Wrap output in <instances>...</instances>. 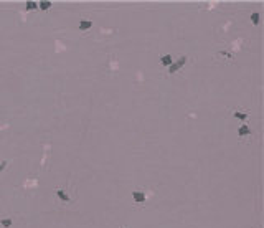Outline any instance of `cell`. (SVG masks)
Listing matches in <instances>:
<instances>
[{
    "label": "cell",
    "mask_w": 264,
    "mask_h": 228,
    "mask_svg": "<svg viewBox=\"0 0 264 228\" xmlns=\"http://www.w3.org/2000/svg\"><path fill=\"white\" fill-rule=\"evenodd\" d=\"M51 5H53V3L48 2V0H45V2H40V3H38V10H48Z\"/></svg>",
    "instance_id": "8"
},
{
    "label": "cell",
    "mask_w": 264,
    "mask_h": 228,
    "mask_svg": "<svg viewBox=\"0 0 264 228\" xmlns=\"http://www.w3.org/2000/svg\"><path fill=\"white\" fill-rule=\"evenodd\" d=\"M160 63H162L164 66H170L172 63H174V58H172V55H162L160 56Z\"/></svg>",
    "instance_id": "4"
},
{
    "label": "cell",
    "mask_w": 264,
    "mask_h": 228,
    "mask_svg": "<svg viewBox=\"0 0 264 228\" xmlns=\"http://www.w3.org/2000/svg\"><path fill=\"white\" fill-rule=\"evenodd\" d=\"M251 22H252V25H257V23H259V13H257V12H254V13L251 15Z\"/></svg>",
    "instance_id": "10"
},
{
    "label": "cell",
    "mask_w": 264,
    "mask_h": 228,
    "mask_svg": "<svg viewBox=\"0 0 264 228\" xmlns=\"http://www.w3.org/2000/svg\"><path fill=\"white\" fill-rule=\"evenodd\" d=\"M132 198L137 205H142L145 203V192L144 190H132Z\"/></svg>",
    "instance_id": "1"
},
{
    "label": "cell",
    "mask_w": 264,
    "mask_h": 228,
    "mask_svg": "<svg viewBox=\"0 0 264 228\" xmlns=\"http://www.w3.org/2000/svg\"><path fill=\"white\" fill-rule=\"evenodd\" d=\"M234 116H236V118L238 119H241V121H246V119H248L249 118V114L248 113H239V111H234V113H233Z\"/></svg>",
    "instance_id": "9"
},
{
    "label": "cell",
    "mask_w": 264,
    "mask_h": 228,
    "mask_svg": "<svg viewBox=\"0 0 264 228\" xmlns=\"http://www.w3.org/2000/svg\"><path fill=\"white\" fill-rule=\"evenodd\" d=\"M27 10H38L37 2H27Z\"/></svg>",
    "instance_id": "11"
},
{
    "label": "cell",
    "mask_w": 264,
    "mask_h": 228,
    "mask_svg": "<svg viewBox=\"0 0 264 228\" xmlns=\"http://www.w3.org/2000/svg\"><path fill=\"white\" fill-rule=\"evenodd\" d=\"M120 228H125V226H120Z\"/></svg>",
    "instance_id": "12"
},
{
    "label": "cell",
    "mask_w": 264,
    "mask_h": 228,
    "mask_svg": "<svg viewBox=\"0 0 264 228\" xmlns=\"http://www.w3.org/2000/svg\"><path fill=\"white\" fill-rule=\"evenodd\" d=\"M238 134H239V137H244V136H248V134H251V129L246 124H243L239 127V131H238Z\"/></svg>",
    "instance_id": "6"
},
{
    "label": "cell",
    "mask_w": 264,
    "mask_h": 228,
    "mask_svg": "<svg viewBox=\"0 0 264 228\" xmlns=\"http://www.w3.org/2000/svg\"><path fill=\"white\" fill-rule=\"evenodd\" d=\"M89 28H93V22L91 20H81L79 22V30L81 32H86V30H89Z\"/></svg>",
    "instance_id": "3"
},
{
    "label": "cell",
    "mask_w": 264,
    "mask_h": 228,
    "mask_svg": "<svg viewBox=\"0 0 264 228\" xmlns=\"http://www.w3.org/2000/svg\"><path fill=\"white\" fill-rule=\"evenodd\" d=\"M187 63V56H180V60L178 61H175V63H172L170 65V68H169V73H177L178 69L183 66Z\"/></svg>",
    "instance_id": "2"
},
{
    "label": "cell",
    "mask_w": 264,
    "mask_h": 228,
    "mask_svg": "<svg viewBox=\"0 0 264 228\" xmlns=\"http://www.w3.org/2000/svg\"><path fill=\"white\" fill-rule=\"evenodd\" d=\"M12 223H13V217H10V218H3V220H0V225H2L3 228H10V226H12Z\"/></svg>",
    "instance_id": "7"
},
{
    "label": "cell",
    "mask_w": 264,
    "mask_h": 228,
    "mask_svg": "<svg viewBox=\"0 0 264 228\" xmlns=\"http://www.w3.org/2000/svg\"><path fill=\"white\" fill-rule=\"evenodd\" d=\"M56 197H58L61 202H65V203L70 202V197H68V194H66V192H63L61 189H56Z\"/></svg>",
    "instance_id": "5"
}]
</instances>
